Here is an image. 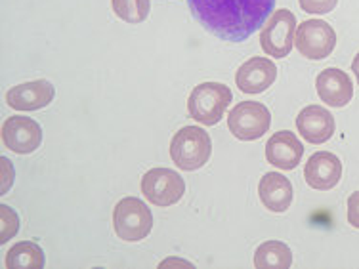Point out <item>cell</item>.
Segmentation results:
<instances>
[{
  "instance_id": "obj_1",
  "label": "cell",
  "mask_w": 359,
  "mask_h": 269,
  "mask_svg": "<svg viewBox=\"0 0 359 269\" xmlns=\"http://www.w3.org/2000/svg\"><path fill=\"white\" fill-rule=\"evenodd\" d=\"M189 10L210 35L243 42L273 14L276 0H187Z\"/></svg>"
},
{
  "instance_id": "obj_2",
  "label": "cell",
  "mask_w": 359,
  "mask_h": 269,
  "mask_svg": "<svg viewBox=\"0 0 359 269\" xmlns=\"http://www.w3.org/2000/svg\"><path fill=\"white\" fill-rule=\"evenodd\" d=\"M212 153V139L201 126H184L170 142V159L180 170L194 172L207 165Z\"/></svg>"
},
{
  "instance_id": "obj_3",
  "label": "cell",
  "mask_w": 359,
  "mask_h": 269,
  "mask_svg": "<svg viewBox=\"0 0 359 269\" xmlns=\"http://www.w3.org/2000/svg\"><path fill=\"white\" fill-rule=\"evenodd\" d=\"M233 94L222 83L197 84L187 97V113L199 125L215 126L224 117Z\"/></svg>"
},
{
  "instance_id": "obj_4",
  "label": "cell",
  "mask_w": 359,
  "mask_h": 269,
  "mask_svg": "<svg viewBox=\"0 0 359 269\" xmlns=\"http://www.w3.org/2000/svg\"><path fill=\"white\" fill-rule=\"evenodd\" d=\"M153 214L144 200L136 197H125L113 210V229L118 239L136 242L151 233Z\"/></svg>"
},
{
  "instance_id": "obj_5",
  "label": "cell",
  "mask_w": 359,
  "mask_h": 269,
  "mask_svg": "<svg viewBox=\"0 0 359 269\" xmlns=\"http://www.w3.org/2000/svg\"><path fill=\"white\" fill-rule=\"evenodd\" d=\"M297 35V18L290 10H276L269 15L262 33H260V46L268 55L276 60H283L290 54Z\"/></svg>"
},
{
  "instance_id": "obj_6",
  "label": "cell",
  "mask_w": 359,
  "mask_h": 269,
  "mask_svg": "<svg viewBox=\"0 0 359 269\" xmlns=\"http://www.w3.org/2000/svg\"><path fill=\"white\" fill-rule=\"evenodd\" d=\"M271 126V113L258 102H241L229 111L228 128L241 142L260 139Z\"/></svg>"
},
{
  "instance_id": "obj_7",
  "label": "cell",
  "mask_w": 359,
  "mask_h": 269,
  "mask_svg": "<svg viewBox=\"0 0 359 269\" xmlns=\"http://www.w3.org/2000/svg\"><path fill=\"white\" fill-rule=\"evenodd\" d=\"M142 193L155 207H172L186 193V181L176 170L151 168L142 178Z\"/></svg>"
},
{
  "instance_id": "obj_8",
  "label": "cell",
  "mask_w": 359,
  "mask_h": 269,
  "mask_svg": "<svg viewBox=\"0 0 359 269\" xmlns=\"http://www.w3.org/2000/svg\"><path fill=\"white\" fill-rule=\"evenodd\" d=\"M294 44L306 60H325L332 54L337 46L334 29L323 20H306L297 27Z\"/></svg>"
},
{
  "instance_id": "obj_9",
  "label": "cell",
  "mask_w": 359,
  "mask_h": 269,
  "mask_svg": "<svg viewBox=\"0 0 359 269\" xmlns=\"http://www.w3.org/2000/svg\"><path fill=\"white\" fill-rule=\"evenodd\" d=\"M2 144L18 155L36 151L42 144L41 125L33 118L21 115L8 117L2 125Z\"/></svg>"
},
{
  "instance_id": "obj_10",
  "label": "cell",
  "mask_w": 359,
  "mask_h": 269,
  "mask_svg": "<svg viewBox=\"0 0 359 269\" xmlns=\"http://www.w3.org/2000/svg\"><path fill=\"white\" fill-rule=\"evenodd\" d=\"M55 96L54 84L48 81H31L18 84L6 92V104L15 111H39L52 104Z\"/></svg>"
},
{
  "instance_id": "obj_11",
  "label": "cell",
  "mask_w": 359,
  "mask_h": 269,
  "mask_svg": "<svg viewBox=\"0 0 359 269\" xmlns=\"http://www.w3.org/2000/svg\"><path fill=\"white\" fill-rule=\"evenodd\" d=\"M297 128L306 142L319 145L332 138L337 125H334V117L331 111L325 109L321 105H308L298 113Z\"/></svg>"
},
{
  "instance_id": "obj_12",
  "label": "cell",
  "mask_w": 359,
  "mask_h": 269,
  "mask_svg": "<svg viewBox=\"0 0 359 269\" xmlns=\"http://www.w3.org/2000/svg\"><path fill=\"white\" fill-rule=\"evenodd\" d=\"M277 67L268 57H252L237 69L235 83L243 94H262L276 83Z\"/></svg>"
},
{
  "instance_id": "obj_13",
  "label": "cell",
  "mask_w": 359,
  "mask_h": 269,
  "mask_svg": "<svg viewBox=\"0 0 359 269\" xmlns=\"http://www.w3.org/2000/svg\"><path fill=\"white\" fill-rule=\"evenodd\" d=\"M342 178V163L337 155L318 151L311 155L304 166V179L308 186L319 191H329Z\"/></svg>"
},
{
  "instance_id": "obj_14",
  "label": "cell",
  "mask_w": 359,
  "mask_h": 269,
  "mask_svg": "<svg viewBox=\"0 0 359 269\" xmlns=\"http://www.w3.org/2000/svg\"><path fill=\"white\" fill-rule=\"evenodd\" d=\"M304 155V145L290 130L276 132L266 144V159L279 170H294Z\"/></svg>"
},
{
  "instance_id": "obj_15",
  "label": "cell",
  "mask_w": 359,
  "mask_h": 269,
  "mask_svg": "<svg viewBox=\"0 0 359 269\" xmlns=\"http://www.w3.org/2000/svg\"><path fill=\"white\" fill-rule=\"evenodd\" d=\"M316 90L321 102L329 107H344L353 97L352 78L337 67H329L319 73L316 78Z\"/></svg>"
},
{
  "instance_id": "obj_16",
  "label": "cell",
  "mask_w": 359,
  "mask_h": 269,
  "mask_svg": "<svg viewBox=\"0 0 359 269\" xmlns=\"http://www.w3.org/2000/svg\"><path fill=\"white\" fill-rule=\"evenodd\" d=\"M258 197L269 212H285L292 202V184L283 174H264L258 184Z\"/></svg>"
},
{
  "instance_id": "obj_17",
  "label": "cell",
  "mask_w": 359,
  "mask_h": 269,
  "mask_svg": "<svg viewBox=\"0 0 359 269\" xmlns=\"http://www.w3.org/2000/svg\"><path fill=\"white\" fill-rule=\"evenodd\" d=\"M292 265V252L281 241L262 242L255 252L256 269H289Z\"/></svg>"
},
{
  "instance_id": "obj_18",
  "label": "cell",
  "mask_w": 359,
  "mask_h": 269,
  "mask_svg": "<svg viewBox=\"0 0 359 269\" xmlns=\"http://www.w3.org/2000/svg\"><path fill=\"white\" fill-rule=\"evenodd\" d=\"M8 269H41L44 268V252L39 244L31 241H21L8 250Z\"/></svg>"
},
{
  "instance_id": "obj_19",
  "label": "cell",
  "mask_w": 359,
  "mask_h": 269,
  "mask_svg": "<svg viewBox=\"0 0 359 269\" xmlns=\"http://www.w3.org/2000/svg\"><path fill=\"white\" fill-rule=\"evenodd\" d=\"M111 8L118 20L126 23H142L149 15L151 2L149 0H111Z\"/></svg>"
},
{
  "instance_id": "obj_20",
  "label": "cell",
  "mask_w": 359,
  "mask_h": 269,
  "mask_svg": "<svg viewBox=\"0 0 359 269\" xmlns=\"http://www.w3.org/2000/svg\"><path fill=\"white\" fill-rule=\"evenodd\" d=\"M0 212H2V242H6L8 239H12L15 233H18V226H20V220L12 208H8L6 205L0 207Z\"/></svg>"
},
{
  "instance_id": "obj_21",
  "label": "cell",
  "mask_w": 359,
  "mask_h": 269,
  "mask_svg": "<svg viewBox=\"0 0 359 269\" xmlns=\"http://www.w3.org/2000/svg\"><path fill=\"white\" fill-rule=\"evenodd\" d=\"M298 2H300V8L304 10L306 14L323 15L332 12L337 8L339 0H298Z\"/></svg>"
},
{
  "instance_id": "obj_22",
  "label": "cell",
  "mask_w": 359,
  "mask_h": 269,
  "mask_svg": "<svg viewBox=\"0 0 359 269\" xmlns=\"http://www.w3.org/2000/svg\"><path fill=\"white\" fill-rule=\"evenodd\" d=\"M348 223L352 228L359 229V191H353L350 197H348Z\"/></svg>"
},
{
  "instance_id": "obj_23",
  "label": "cell",
  "mask_w": 359,
  "mask_h": 269,
  "mask_svg": "<svg viewBox=\"0 0 359 269\" xmlns=\"http://www.w3.org/2000/svg\"><path fill=\"white\" fill-rule=\"evenodd\" d=\"M2 166H4V179H2V193H6L8 189L12 187V163L8 159H2Z\"/></svg>"
},
{
  "instance_id": "obj_24",
  "label": "cell",
  "mask_w": 359,
  "mask_h": 269,
  "mask_svg": "<svg viewBox=\"0 0 359 269\" xmlns=\"http://www.w3.org/2000/svg\"><path fill=\"white\" fill-rule=\"evenodd\" d=\"M352 71H353V75H355V78H358V83H359V52H358V55L353 57Z\"/></svg>"
}]
</instances>
